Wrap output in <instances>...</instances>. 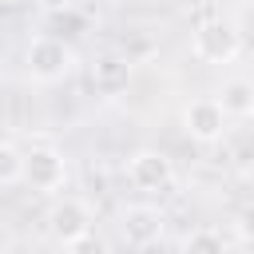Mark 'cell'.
Masks as SVG:
<instances>
[{"label":"cell","mask_w":254,"mask_h":254,"mask_svg":"<svg viewBox=\"0 0 254 254\" xmlns=\"http://www.w3.org/2000/svg\"><path fill=\"white\" fill-rule=\"evenodd\" d=\"M218 103L226 115H254V83L250 79H226L218 91Z\"/></svg>","instance_id":"obj_9"},{"label":"cell","mask_w":254,"mask_h":254,"mask_svg":"<svg viewBox=\"0 0 254 254\" xmlns=\"http://www.w3.org/2000/svg\"><path fill=\"white\" fill-rule=\"evenodd\" d=\"M127 179L135 190H167L175 183V167L163 151H135L127 163Z\"/></svg>","instance_id":"obj_6"},{"label":"cell","mask_w":254,"mask_h":254,"mask_svg":"<svg viewBox=\"0 0 254 254\" xmlns=\"http://www.w3.org/2000/svg\"><path fill=\"white\" fill-rule=\"evenodd\" d=\"M67 254H107V242H103L95 230H87V234H79L75 242H67Z\"/></svg>","instance_id":"obj_12"},{"label":"cell","mask_w":254,"mask_h":254,"mask_svg":"<svg viewBox=\"0 0 254 254\" xmlns=\"http://www.w3.org/2000/svg\"><path fill=\"white\" fill-rule=\"evenodd\" d=\"M91 83H95V91L107 95V99L119 95V91H127V83H131V60L119 56V52L99 56L95 67H91Z\"/></svg>","instance_id":"obj_8"},{"label":"cell","mask_w":254,"mask_h":254,"mask_svg":"<svg viewBox=\"0 0 254 254\" xmlns=\"http://www.w3.org/2000/svg\"><path fill=\"white\" fill-rule=\"evenodd\" d=\"M183 254H230V246H226V238H222L218 230L198 226V230H190V234H187Z\"/></svg>","instance_id":"obj_10"},{"label":"cell","mask_w":254,"mask_h":254,"mask_svg":"<svg viewBox=\"0 0 254 254\" xmlns=\"http://www.w3.org/2000/svg\"><path fill=\"white\" fill-rule=\"evenodd\" d=\"M183 131L194 139V143H218L226 135V111L218 99L202 95V99H190L183 107Z\"/></svg>","instance_id":"obj_4"},{"label":"cell","mask_w":254,"mask_h":254,"mask_svg":"<svg viewBox=\"0 0 254 254\" xmlns=\"http://www.w3.org/2000/svg\"><path fill=\"white\" fill-rule=\"evenodd\" d=\"M24 179V151L12 143H0V187H12Z\"/></svg>","instance_id":"obj_11"},{"label":"cell","mask_w":254,"mask_h":254,"mask_svg":"<svg viewBox=\"0 0 254 254\" xmlns=\"http://www.w3.org/2000/svg\"><path fill=\"white\" fill-rule=\"evenodd\" d=\"M91 222H95V214H91V206H87L83 198H60V202H52V210H48V230H52V238L64 242V246L75 242L79 234H87Z\"/></svg>","instance_id":"obj_5"},{"label":"cell","mask_w":254,"mask_h":254,"mask_svg":"<svg viewBox=\"0 0 254 254\" xmlns=\"http://www.w3.org/2000/svg\"><path fill=\"white\" fill-rule=\"evenodd\" d=\"M119 230L131 246H151V242L163 238V210L151 206V202H131L119 214Z\"/></svg>","instance_id":"obj_7"},{"label":"cell","mask_w":254,"mask_h":254,"mask_svg":"<svg viewBox=\"0 0 254 254\" xmlns=\"http://www.w3.org/2000/svg\"><path fill=\"white\" fill-rule=\"evenodd\" d=\"M194 56L206 60V64H230L238 52H242V36L230 20H202L194 28V40H190Z\"/></svg>","instance_id":"obj_2"},{"label":"cell","mask_w":254,"mask_h":254,"mask_svg":"<svg viewBox=\"0 0 254 254\" xmlns=\"http://www.w3.org/2000/svg\"><path fill=\"white\" fill-rule=\"evenodd\" d=\"M234 159H238V167H242V171H250V175H254V139H250V135H242V139L234 143Z\"/></svg>","instance_id":"obj_14"},{"label":"cell","mask_w":254,"mask_h":254,"mask_svg":"<svg viewBox=\"0 0 254 254\" xmlns=\"http://www.w3.org/2000/svg\"><path fill=\"white\" fill-rule=\"evenodd\" d=\"M24 64H28V75L36 83H56L75 67V52L60 36H36L24 52Z\"/></svg>","instance_id":"obj_1"},{"label":"cell","mask_w":254,"mask_h":254,"mask_svg":"<svg viewBox=\"0 0 254 254\" xmlns=\"http://www.w3.org/2000/svg\"><path fill=\"white\" fill-rule=\"evenodd\" d=\"M234 234L242 242H254V202H246L238 214H234Z\"/></svg>","instance_id":"obj_13"},{"label":"cell","mask_w":254,"mask_h":254,"mask_svg":"<svg viewBox=\"0 0 254 254\" xmlns=\"http://www.w3.org/2000/svg\"><path fill=\"white\" fill-rule=\"evenodd\" d=\"M44 12H64V8H75V0H36Z\"/></svg>","instance_id":"obj_15"},{"label":"cell","mask_w":254,"mask_h":254,"mask_svg":"<svg viewBox=\"0 0 254 254\" xmlns=\"http://www.w3.org/2000/svg\"><path fill=\"white\" fill-rule=\"evenodd\" d=\"M24 183L32 190H44V194L60 190L67 183V159L56 147H32L24 155Z\"/></svg>","instance_id":"obj_3"}]
</instances>
